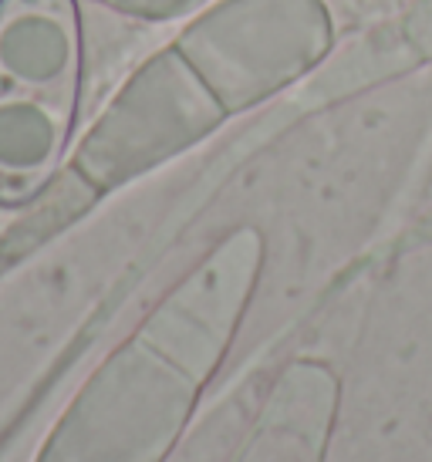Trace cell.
I'll return each instance as SVG.
<instances>
[{
    "label": "cell",
    "mask_w": 432,
    "mask_h": 462,
    "mask_svg": "<svg viewBox=\"0 0 432 462\" xmlns=\"http://www.w3.org/2000/svg\"><path fill=\"white\" fill-rule=\"evenodd\" d=\"M334 398L315 382L277 388V398L247 439L237 462H324Z\"/></svg>",
    "instance_id": "cell-2"
},
{
    "label": "cell",
    "mask_w": 432,
    "mask_h": 462,
    "mask_svg": "<svg viewBox=\"0 0 432 462\" xmlns=\"http://www.w3.org/2000/svg\"><path fill=\"white\" fill-rule=\"evenodd\" d=\"M190 409L183 378L126 355L85 388L38 462H165Z\"/></svg>",
    "instance_id": "cell-1"
}]
</instances>
